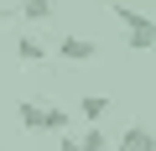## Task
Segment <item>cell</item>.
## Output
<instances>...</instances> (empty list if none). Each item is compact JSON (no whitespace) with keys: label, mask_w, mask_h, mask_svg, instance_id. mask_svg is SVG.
I'll list each match as a JSON object with an SVG mask.
<instances>
[{"label":"cell","mask_w":156,"mask_h":151,"mask_svg":"<svg viewBox=\"0 0 156 151\" xmlns=\"http://www.w3.org/2000/svg\"><path fill=\"white\" fill-rule=\"evenodd\" d=\"M109 16L120 21V31H125V47H130V52H151V47H156V16L130 11L125 0H109Z\"/></svg>","instance_id":"cell-1"},{"label":"cell","mask_w":156,"mask_h":151,"mask_svg":"<svg viewBox=\"0 0 156 151\" xmlns=\"http://www.w3.org/2000/svg\"><path fill=\"white\" fill-rule=\"evenodd\" d=\"M16 120L26 125V130H52V135H62L68 130V110H57V104H42V99H21L16 104Z\"/></svg>","instance_id":"cell-2"},{"label":"cell","mask_w":156,"mask_h":151,"mask_svg":"<svg viewBox=\"0 0 156 151\" xmlns=\"http://www.w3.org/2000/svg\"><path fill=\"white\" fill-rule=\"evenodd\" d=\"M52 57H68V63H94V57H99V47H94V37L62 31V37L52 42Z\"/></svg>","instance_id":"cell-3"},{"label":"cell","mask_w":156,"mask_h":151,"mask_svg":"<svg viewBox=\"0 0 156 151\" xmlns=\"http://www.w3.org/2000/svg\"><path fill=\"white\" fill-rule=\"evenodd\" d=\"M115 151H156V130L151 125H125L120 135H109Z\"/></svg>","instance_id":"cell-4"},{"label":"cell","mask_w":156,"mask_h":151,"mask_svg":"<svg viewBox=\"0 0 156 151\" xmlns=\"http://www.w3.org/2000/svg\"><path fill=\"white\" fill-rule=\"evenodd\" d=\"M16 16H21L26 26H42V21L57 16V0H16Z\"/></svg>","instance_id":"cell-5"},{"label":"cell","mask_w":156,"mask_h":151,"mask_svg":"<svg viewBox=\"0 0 156 151\" xmlns=\"http://www.w3.org/2000/svg\"><path fill=\"white\" fill-rule=\"evenodd\" d=\"M16 57H21L26 68H37V63H47V47H42L31 31H21V37H16Z\"/></svg>","instance_id":"cell-6"},{"label":"cell","mask_w":156,"mask_h":151,"mask_svg":"<svg viewBox=\"0 0 156 151\" xmlns=\"http://www.w3.org/2000/svg\"><path fill=\"white\" fill-rule=\"evenodd\" d=\"M109 110V99L104 94H89V99H78V120H83V125H99V115Z\"/></svg>","instance_id":"cell-7"},{"label":"cell","mask_w":156,"mask_h":151,"mask_svg":"<svg viewBox=\"0 0 156 151\" xmlns=\"http://www.w3.org/2000/svg\"><path fill=\"white\" fill-rule=\"evenodd\" d=\"M78 151H109V135H104L99 125H89L83 135H78Z\"/></svg>","instance_id":"cell-8"},{"label":"cell","mask_w":156,"mask_h":151,"mask_svg":"<svg viewBox=\"0 0 156 151\" xmlns=\"http://www.w3.org/2000/svg\"><path fill=\"white\" fill-rule=\"evenodd\" d=\"M57 151H78V135H68V130H62V135H57Z\"/></svg>","instance_id":"cell-9"}]
</instances>
